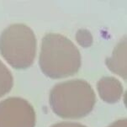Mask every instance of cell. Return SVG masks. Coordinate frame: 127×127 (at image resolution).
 Segmentation results:
<instances>
[{
    "label": "cell",
    "mask_w": 127,
    "mask_h": 127,
    "mask_svg": "<svg viewBox=\"0 0 127 127\" xmlns=\"http://www.w3.org/2000/svg\"><path fill=\"white\" fill-rule=\"evenodd\" d=\"M35 109L27 100L9 97L0 102V127H35Z\"/></svg>",
    "instance_id": "277c9868"
},
{
    "label": "cell",
    "mask_w": 127,
    "mask_h": 127,
    "mask_svg": "<svg viewBox=\"0 0 127 127\" xmlns=\"http://www.w3.org/2000/svg\"><path fill=\"white\" fill-rule=\"evenodd\" d=\"M50 105L63 119H80L93 110L96 103L94 90L83 79H72L56 84L49 97Z\"/></svg>",
    "instance_id": "7a4b0ae2"
},
{
    "label": "cell",
    "mask_w": 127,
    "mask_h": 127,
    "mask_svg": "<svg viewBox=\"0 0 127 127\" xmlns=\"http://www.w3.org/2000/svg\"><path fill=\"white\" fill-rule=\"evenodd\" d=\"M39 65L42 72L51 78L72 76L81 66L80 51L66 36L56 33L46 34L42 39Z\"/></svg>",
    "instance_id": "6da1fadb"
},
{
    "label": "cell",
    "mask_w": 127,
    "mask_h": 127,
    "mask_svg": "<svg viewBox=\"0 0 127 127\" xmlns=\"http://www.w3.org/2000/svg\"><path fill=\"white\" fill-rule=\"evenodd\" d=\"M51 127H87L84 125H82L77 122H71V121H62L59 123L52 125Z\"/></svg>",
    "instance_id": "9c48e42d"
},
{
    "label": "cell",
    "mask_w": 127,
    "mask_h": 127,
    "mask_svg": "<svg viewBox=\"0 0 127 127\" xmlns=\"http://www.w3.org/2000/svg\"><path fill=\"white\" fill-rule=\"evenodd\" d=\"M14 85V77L11 72L0 60V98L11 90Z\"/></svg>",
    "instance_id": "52a82bcc"
},
{
    "label": "cell",
    "mask_w": 127,
    "mask_h": 127,
    "mask_svg": "<svg viewBox=\"0 0 127 127\" xmlns=\"http://www.w3.org/2000/svg\"><path fill=\"white\" fill-rule=\"evenodd\" d=\"M77 40H79L81 39L83 41L80 44L82 46H89L92 43V35L88 31L86 30H80L78 31L77 34Z\"/></svg>",
    "instance_id": "ba28073f"
},
{
    "label": "cell",
    "mask_w": 127,
    "mask_h": 127,
    "mask_svg": "<svg viewBox=\"0 0 127 127\" xmlns=\"http://www.w3.org/2000/svg\"><path fill=\"white\" fill-rule=\"evenodd\" d=\"M36 43L31 28L25 24H14L0 35V53L14 68L25 69L35 61Z\"/></svg>",
    "instance_id": "3957f363"
},
{
    "label": "cell",
    "mask_w": 127,
    "mask_h": 127,
    "mask_svg": "<svg viewBox=\"0 0 127 127\" xmlns=\"http://www.w3.org/2000/svg\"><path fill=\"white\" fill-rule=\"evenodd\" d=\"M97 89L100 98L107 103L118 102L123 94V86L114 77H104L98 80Z\"/></svg>",
    "instance_id": "5b68a950"
},
{
    "label": "cell",
    "mask_w": 127,
    "mask_h": 127,
    "mask_svg": "<svg viewBox=\"0 0 127 127\" xmlns=\"http://www.w3.org/2000/svg\"><path fill=\"white\" fill-rule=\"evenodd\" d=\"M106 65L109 70L126 79V39L124 37L115 46L111 57L106 58Z\"/></svg>",
    "instance_id": "8992f818"
},
{
    "label": "cell",
    "mask_w": 127,
    "mask_h": 127,
    "mask_svg": "<svg viewBox=\"0 0 127 127\" xmlns=\"http://www.w3.org/2000/svg\"><path fill=\"white\" fill-rule=\"evenodd\" d=\"M108 127H127V120L126 119L118 120L113 122L111 125H109V126Z\"/></svg>",
    "instance_id": "30bf717a"
}]
</instances>
